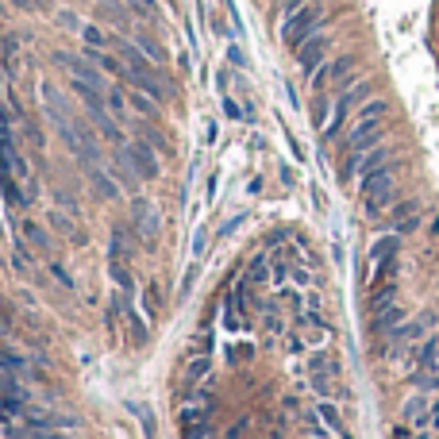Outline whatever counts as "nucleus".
<instances>
[{"mask_svg": "<svg viewBox=\"0 0 439 439\" xmlns=\"http://www.w3.org/2000/svg\"><path fill=\"white\" fill-rule=\"evenodd\" d=\"M393 177H397V162H390V166H381V170L362 177V205L370 216H381L385 208L397 205V185H393Z\"/></svg>", "mask_w": 439, "mask_h": 439, "instance_id": "obj_1", "label": "nucleus"}, {"mask_svg": "<svg viewBox=\"0 0 439 439\" xmlns=\"http://www.w3.org/2000/svg\"><path fill=\"white\" fill-rule=\"evenodd\" d=\"M320 27H324V8H320V4H308V8H301V12H293V16H285L282 39H285V47L297 50L301 42H308L316 31H320Z\"/></svg>", "mask_w": 439, "mask_h": 439, "instance_id": "obj_2", "label": "nucleus"}, {"mask_svg": "<svg viewBox=\"0 0 439 439\" xmlns=\"http://www.w3.org/2000/svg\"><path fill=\"white\" fill-rule=\"evenodd\" d=\"M355 66H358L355 54H340L335 62H324V66L312 74V89L320 93V89H328V85H340V89H347V85L358 81V70Z\"/></svg>", "mask_w": 439, "mask_h": 439, "instance_id": "obj_3", "label": "nucleus"}, {"mask_svg": "<svg viewBox=\"0 0 439 439\" xmlns=\"http://www.w3.org/2000/svg\"><path fill=\"white\" fill-rule=\"evenodd\" d=\"M385 143V127H381V120H362L355 116V124H351L347 139H343V150L347 154H366V150L381 147Z\"/></svg>", "mask_w": 439, "mask_h": 439, "instance_id": "obj_4", "label": "nucleus"}, {"mask_svg": "<svg viewBox=\"0 0 439 439\" xmlns=\"http://www.w3.org/2000/svg\"><path fill=\"white\" fill-rule=\"evenodd\" d=\"M328 47H332V39H328L324 31H316L312 39L301 42L293 54H297V62H301V70H305V74H316V70L324 66V54H328Z\"/></svg>", "mask_w": 439, "mask_h": 439, "instance_id": "obj_5", "label": "nucleus"}, {"mask_svg": "<svg viewBox=\"0 0 439 439\" xmlns=\"http://www.w3.org/2000/svg\"><path fill=\"white\" fill-rule=\"evenodd\" d=\"M390 220H393V232L397 235H413L420 228V200H397L390 208Z\"/></svg>", "mask_w": 439, "mask_h": 439, "instance_id": "obj_6", "label": "nucleus"}, {"mask_svg": "<svg viewBox=\"0 0 439 439\" xmlns=\"http://www.w3.org/2000/svg\"><path fill=\"white\" fill-rule=\"evenodd\" d=\"M401 420H405L408 428H424V424H431V401L424 397V393L408 397L405 408H401Z\"/></svg>", "mask_w": 439, "mask_h": 439, "instance_id": "obj_7", "label": "nucleus"}, {"mask_svg": "<svg viewBox=\"0 0 439 439\" xmlns=\"http://www.w3.org/2000/svg\"><path fill=\"white\" fill-rule=\"evenodd\" d=\"M397 255H401V235H397V232L381 235V239L370 247V270H378L381 262H393Z\"/></svg>", "mask_w": 439, "mask_h": 439, "instance_id": "obj_8", "label": "nucleus"}, {"mask_svg": "<svg viewBox=\"0 0 439 439\" xmlns=\"http://www.w3.org/2000/svg\"><path fill=\"white\" fill-rule=\"evenodd\" d=\"M393 305H397V285H393V282H385V285H374L370 301H366V308H370V316L385 312V308H393Z\"/></svg>", "mask_w": 439, "mask_h": 439, "instance_id": "obj_9", "label": "nucleus"}, {"mask_svg": "<svg viewBox=\"0 0 439 439\" xmlns=\"http://www.w3.org/2000/svg\"><path fill=\"white\" fill-rule=\"evenodd\" d=\"M420 393H436L439 390V370H413V378H408Z\"/></svg>", "mask_w": 439, "mask_h": 439, "instance_id": "obj_10", "label": "nucleus"}, {"mask_svg": "<svg viewBox=\"0 0 439 439\" xmlns=\"http://www.w3.org/2000/svg\"><path fill=\"white\" fill-rule=\"evenodd\" d=\"M81 39H85V42H89V47H93V50H100V47H104V42H108V35H104V31H100V27H97V24H85V27H81Z\"/></svg>", "mask_w": 439, "mask_h": 439, "instance_id": "obj_11", "label": "nucleus"}, {"mask_svg": "<svg viewBox=\"0 0 439 439\" xmlns=\"http://www.w3.org/2000/svg\"><path fill=\"white\" fill-rule=\"evenodd\" d=\"M24 235H27V239H31V243H35V247H42V250H47V247H50L47 232H42V228H39V224H24Z\"/></svg>", "mask_w": 439, "mask_h": 439, "instance_id": "obj_12", "label": "nucleus"}, {"mask_svg": "<svg viewBox=\"0 0 439 439\" xmlns=\"http://www.w3.org/2000/svg\"><path fill=\"white\" fill-rule=\"evenodd\" d=\"M127 4H131L135 12H143V16H154V12H158L154 0H127Z\"/></svg>", "mask_w": 439, "mask_h": 439, "instance_id": "obj_13", "label": "nucleus"}, {"mask_svg": "<svg viewBox=\"0 0 439 439\" xmlns=\"http://www.w3.org/2000/svg\"><path fill=\"white\" fill-rule=\"evenodd\" d=\"M282 4H285V16H293V12L308 8V4H316V0H282Z\"/></svg>", "mask_w": 439, "mask_h": 439, "instance_id": "obj_14", "label": "nucleus"}, {"mask_svg": "<svg viewBox=\"0 0 439 439\" xmlns=\"http://www.w3.org/2000/svg\"><path fill=\"white\" fill-rule=\"evenodd\" d=\"M200 374H208V358H193L189 362V378H200Z\"/></svg>", "mask_w": 439, "mask_h": 439, "instance_id": "obj_15", "label": "nucleus"}, {"mask_svg": "<svg viewBox=\"0 0 439 439\" xmlns=\"http://www.w3.org/2000/svg\"><path fill=\"white\" fill-rule=\"evenodd\" d=\"M31 439H66V436L54 431V428H42V431H31Z\"/></svg>", "mask_w": 439, "mask_h": 439, "instance_id": "obj_16", "label": "nucleus"}, {"mask_svg": "<svg viewBox=\"0 0 439 439\" xmlns=\"http://www.w3.org/2000/svg\"><path fill=\"white\" fill-rule=\"evenodd\" d=\"M431 428H439V397L431 401Z\"/></svg>", "mask_w": 439, "mask_h": 439, "instance_id": "obj_17", "label": "nucleus"}, {"mask_svg": "<svg viewBox=\"0 0 439 439\" xmlns=\"http://www.w3.org/2000/svg\"><path fill=\"white\" fill-rule=\"evenodd\" d=\"M413 439H439V436H428V431H420V436H413Z\"/></svg>", "mask_w": 439, "mask_h": 439, "instance_id": "obj_18", "label": "nucleus"}]
</instances>
